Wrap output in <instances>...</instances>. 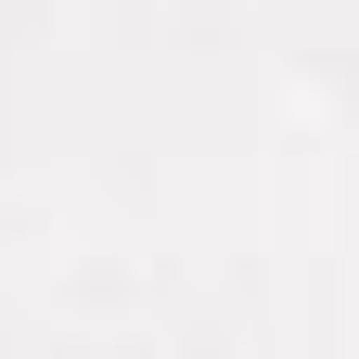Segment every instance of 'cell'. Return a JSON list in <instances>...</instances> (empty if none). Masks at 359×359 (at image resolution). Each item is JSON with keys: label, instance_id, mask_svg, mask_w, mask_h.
<instances>
[]
</instances>
